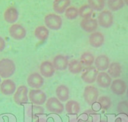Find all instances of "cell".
<instances>
[{"mask_svg":"<svg viewBox=\"0 0 128 122\" xmlns=\"http://www.w3.org/2000/svg\"><path fill=\"white\" fill-rule=\"evenodd\" d=\"M27 115L31 118H36L44 113V109L42 107L37 105H31L27 109Z\"/></svg>","mask_w":128,"mask_h":122,"instance_id":"25","label":"cell"},{"mask_svg":"<svg viewBox=\"0 0 128 122\" xmlns=\"http://www.w3.org/2000/svg\"><path fill=\"white\" fill-rule=\"evenodd\" d=\"M28 98L30 102L34 105H42L47 100V95L42 90L31 89L28 92Z\"/></svg>","mask_w":128,"mask_h":122,"instance_id":"4","label":"cell"},{"mask_svg":"<svg viewBox=\"0 0 128 122\" xmlns=\"http://www.w3.org/2000/svg\"><path fill=\"white\" fill-rule=\"evenodd\" d=\"M40 73L44 78H49L52 77L55 73L54 67L52 62L50 61H42L40 65Z\"/></svg>","mask_w":128,"mask_h":122,"instance_id":"14","label":"cell"},{"mask_svg":"<svg viewBox=\"0 0 128 122\" xmlns=\"http://www.w3.org/2000/svg\"><path fill=\"white\" fill-rule=\"evenodd\" d=\"M98 23L103 28H110L114 23V16L110 10H102L98 16Z\"/></svg>","mask_w":128,"mask_h":122,"instance_id":"3","label":"cell"},{"mask_svg":"<svg viewBox=\"0 0 128 122\" xmlns=\"http://www.w3.org/2000/svg\"><path fill=\"white\" fill-rule=\"evenodd\" d=\"M56 98L61 102H67L70 99V88L64 84H60L56 88Z\"/></svg>","mask_w":128,"mask_h":122,"instance_id":"20","label":"cell"},{"mask_svg":"<svg viewBox=\"0 0 128 122\" xmlns=\"http://www.w3.org/2000/svg\"><path fill=\"white\" fill-rule=\"evenodd\" d=\"M35 122H47L46 121V119L44 118V117H39Z\"/></svg>","mask_w":128,"mask_h":122,"instance_id":"37","label":"cell"},{"mask_svg":"<svg viewBox=\"0 0 128 122\" xmlns=\"http://www.w3.org/2000/svg\"><path fill=\"white\" fill-rule=\"evenodd\" d=\"M110 59L106 55L101 54L98 56L94 60V67L98 71L103 72L108 68L110 64Z\"/></svg>","mask_w":128,"mask_h":122,"instance_id":"18","label":"cell"},{"mask_svg":"<svg viewBox=\"0 0 128 122\" xmlns=\"http://www.w3.org/2000/svg\"><path fill=\"white\" fill-rule=\"evenodd\" d=\"M98 89L95 86L87 85L84 89L83 97L85 102L89 105H92L97 102L99 98Z\"/></svg>","mask_w":128,"mask_h":122,"instance_id":"5","label":"cell"},{"mask_svg":"<svg viewBox=\"0 0 128 122\" xmlns=\"http://www.w3.org/2000/svg\"><path fill=\"white\" fill-rule=\"evenodd\" d=\"M88 42L90 46L94 48H99L104 45L105 42V36L101 32L95 31L90 35Z\"/></svg>","mask_w":128,"mask_h":122,"instance_id":"13","label":"cell"},{"mask_svg":"<svg viewBox=\"0 0 128 122\" xmlns=\"http://www.w3.org/2000/svg\"><path fill=\"white\" fill-rule=\"evenodd\" d=\"M68 70L72 74H79L83 70V65L78 60L72 59L69 62Z\"/></svg>","mask_w":128,"mask_h":122,"instance_id":"26","label":"cell"},{"mask_svg":"<svg viewBox=\"0 0 128 122\" xmlns=\"http://www.w3.org/2000/svg\"><path fill=\"white\" fill-rule=\"evenodd\" d=\"M105 1H106V0H105ZM107 1H110V0H107Z\"/></svg>","mask_w":128,"mask_h":122,"instance_id":"42","label":"cell"},{"mask_svg":"<svg viewBox=\"0 0 128 122\" xmlns=\"http://www.w3.org/2000/svg\"><path fill=\"white\" fill-rule=\"evenodd\" d=\"M98 102L101 107V109L107 110L112 105V100L111 98L108 96L102 95L98 99Z\"/></svg>","mask_w":128,"mask_h":122,"instance_id":"32","label":"cell"},{"mask_svg":"<svg viewBox=\"0 0 128 122\" xmlns=\"http://www.w3.org/2000/svg\"><path fill=\"white\" fill-rule=\"evenodd\" d=\"M6 47V42L4 38L0 36V52H2Z\"/></svg>","mask_w":128,"mask_h":122,"instance_id":"35","label":"cell"},{"mask_svg":"<svg viewBox=\"0 0 128 122\" xmlns=\"http://www.w3.org/2000/svg\"><path fill=\"white\" fill-rule=\"evenodd\" d=\"M16 66L14 62L10 58H2L0 60V77L10 78L16 72Z\"/></svg>","mask_w":128,"mask_h":122,"instance_id":"1","label":"cell"},{"mask_svg":"<svg viewBox=\"0 0 128 122\" xmlns=\"http://www.w3.org/2000/svg\"><path fill=\"white\" fill-rule=\"evenodd\" d=\"M127 96H128V87L127 88Z\"/></svg>","mask_w":128,"mask_h":122,"instance_id":"40","label":"cell"},{"mask_svg":"<svg viewBox=\"0 0 128 122\" xmlns=\"http://www.w3.org/2000/svg\"><path fill=\"white\" fill-rule=\"evenodd\" d=\"M117 110L119 113L128 115V102L122 101L118 104Z\"/></svg>","mask_w":128,"mask_h":122,"instance_id":"34","label":"cell"},{"mask_svg":"<svg viewBox=\"0 0 128 122\" xmlns=\"http://www.w3.org/2000/svg\"><path fill=\"white\" fill-rule=\"evenodd\" d=\"M107 122L106 120H100V122Z\"/></svg>","mask_w":128,"mask_h":122,"instance_id":"39","label":"cell"},{"mask_svg":"<svg viewBox=\"0 0 128 122\" xmlns=\"http://www.w3.org/2000/svg\"><path fill=\"white\" fill-rule=\"evenodd\" d=\"M1 78L0 77V83H1Z\"/></svg>","mask_w":128,"mask_h":122,"instance_id":"41","label":"cell"},{"mask_svg":"<svg viewBox=\"0 0 128 122\" xmlns=\"http://www.w3.org/2000/svg\"><path fill=\"white\" fill-rule=\"evenodd\" d=\"M128 86L126 82L121 78H116L112 81L110 85L111 92L116 95H122L126 93Z\"/></svg>","mask_w":128,"mask_h":122,"instance_id":"11","label":"cell"},{"mask_svg":"<svg viewBox=\"0 0 128 122\" xmlns=\"http://www.w3.org/2000/svg\"><path fill=\"white\" fill-rule=\"evenodd\" d=\"M44 22L48 29L58 31L62 27L63 21L60 15L56 13H49L45 16Z\"/></svg>","mask_w":128,"mask_h":122,"instance_id":"2","label":"cell"},{"mask_svg":"<svg viewBox=\"0 0 128 122\" xmlns=\"http://www.w3.org/2000/svg\"><path fill=\"white\" fill-rule=\"evenodd\" d=\"M27 84L32 89H40L44 83V77L39 72H32L28 77Z\"/></svg>","mask_w":128,"mask_h":122,"instance_id":"10","label":"cell"},{"mask_svg":"<svg viewBox=\"0 0 128 122\" xmlns=\"http://www.w3.org/2000/svg\"><path fill=\"white\" fill-rule=\"evenodd\" d=\"M99 71L96 69L94 66L87 67L82 71L81 79L84 83L87 84H92L96 82Z\"/></svg>","mask_w":128,"mask_h":122,"instance_id":"9","label":"cell"},{"mask_svg":"<svg viewBox=\"0 0 128 122\" xmlns=\"http://www.w3.org/2000/svg\"><path fill=\"white\" fill-rule=\"evenodd\" d=\"M16 90V83L10 78H6L0 83V92L3 95H12L14 94Z\"/></svg>","mask_w":128,"mask_h":122,"instance_id":"12","label":"cell"},{"mask_svg":"<svg viewBox=\"0 0 128 122\" xmlns=\"http://www.w3.org/2000/svg\"><path fill=\"white\" fill-rule=\"evenodd\" d=\"M94 56L91 52H84L81 54L80 61L86 67H90V66H92V65L94 63Z\"/></svg>","mask_w":128,"mask_h":122,"instance_id":"28","label":"cell"},{"mask_svg":"<svg viewBox=\"0 0 128 122\" xmlns=\"http://www.w3.org/2000/svg\"><path fill=\"white\" fill-rule=\"evenodd\" d=\"M3 18L7 23L14 24L19 18V12L14 6H9L3 13Z\"/></svg>","mask_w":128,"mask_h":122,"instance_id":"17","label":"cell"},{"mask_svg":"<svg viewBox=\"0 0 128 122\" xmlns=\"http://www.w3.org/2000/svg\"><path fill=\"white\" fill-rule=\"evenodd\" d=\"M122 72V67L121 63L118 62L110 63L108 68V73L112 78H118Z\"/></svg>","mask_w":128,"mask_h":122,"instance_id":"22","label":"cell"},{"mask_svg":"<svg viewBox=\"0 0 128 122\" xmlns=\"http://www.w3.org/2000/svg\"><path fill=\"white\" fill-rule=\"evenodd\" d=\"M64 110L68 114H78L81 111V105L78 102L73 100H69L64 105Z\"/></svg>","mask_w":128,"mask_h":122,"instance_id":"23","label":"cell"},{"mask_svg":"<svg viewBox=\"0 0 128 122\" xmlns=\"http://www.w3.org/2000/svg\"><path fill=\"white\" fill-rule=\"evenodd\" d=\"M80 26L85 32L92 33L96 31L98 27V23L96 19L90 17L82 19L80 22Z\"/></svg>","mask_w":128,"mask_h":122,"instance_id":"16","label":"cell"},{"mask_svg":"<svg viewBox=\"0 0 128 122\" xmlns=\"http://www.w3.org/2000/svg\"><path fill=\"white\" fill-rule=\"evenodd\" d=\"M96 82L98 86L102 88H107L110 87L112 82V78L105 71L99 72L96 78Z\"/></svg>","mask_w":128,"mask_h":122,"instance_id":"19","label":"cell"},{"mask_svg":"<svg viewBox=\"0 0 128 122\" xmlns=\"http://www.w3.org/2000/svg\"><path fill=\"white\" fill-rule=\"evenodd\" d=\"M9 34L13 39L21 41L26 37L27 32L24 26L20 24L14 23L11 25L8 29Z\"/></svg>","mask_w":128,"mask_h":122,"instance_id":"7","label":"cell"},{"mask_svg":"<svg viewBox=\"0 0 128 122\" xmlns=\"http://www.w3.org/2000/svg\"><path fill=\"white\" fill-rule=\"evenodd\" d=\"M93 9L91 7V6L88 4H85L82 5L78 9L79 16L82 19L90 18L92 17L93 14Z\"/></svg>","mask_w":128,"mask_h":122,"instance_id":"29","label":"cell"},{"mask_svg":"<svg viewBox=\"0 0 128 122\" xmlns=\"http://www.w3.org/2000/svg\"><path fill=\"white\" fill-rule=\"evenodd\" d=\"M52 63L56 70L64 71L68 68L69 60L64 55L58 54L53 58Z\"/></svg>","mask_w":128,"mask_h":122,"instance_id":"15","label":"cell"},{"mask_svg":"<svg viewBox=\"0 0 128 122\" xmlns=\"http://www.w3.org/2000/svg\"><path fill=\"white\" fill-rule=\"evenodd\" d=\"M34 34L38 41H45L50 36V30L45 26H39L35 28Z\"/></svg>","mask_w":128,"mask_h":122,"instance_id":"24","label":"cell"},{"mask_svg":"<svg viewBox=\"0 0 128 122\" xmlns=\"http://www.w3.org/2000/svg\"><path fill=\"white\" fill-rule=\"evenodd\" d=\"M125 5L124 0H110L108 1V6L110 11H118L121 9Z\"/></svg>","mask_w":128,"mask_h":122,"instance_id":"30","label":"cell"},{"mask_svg":"<svg viewBox=\"0 0 128 122\" xmlns=\"http://www.w3.org/2000/svg\"><path fill=\"white\" fill-rule=\"evenodd\" d=\"M71 0H54L52 9L58 14L64 13L65 11L71 5Z\"/></svg>","mask_w":128,"mask_h":122,"instance_id":"21","label":"cell"},{"mask_svg":"<svg viewBox=\"0 0 128 122\" xmlns=\"http://www.w3.org/2000/svg\"><path fill=\"white\" fill-rule=\"evenodd\" d=\"M68 122H84L80 118L73 117V118H71V119L69 120Z\"/></svg>","mask_w":128,"mask_h":122,"instance_id":"36","label":"cell"},{"mask_svg":"<svg viewBox=\"0 0 128 122\" xmlns=\"http://www.w3.org/2000/svg\"><path fill=\"white\" fill-rule=\"evenodd\" d=\"M64 16L68 19L71 21L76 19L79 16L78 8L75 6H70L65 11Z\"/></svg>","mask_w":128,"mask_h":122,"instance_id":"33","label":"cell"},{"mask_svg":"<svg viewBox=\"0 0 128 122\" xmlns=\"http://www.w3.org/2000/svg\"><path fill=\"white\" fill-rule=\"evenodd\" d=\"M28 89L26 85L19 86L13 94V100L17 105H21L28 101Z\"/></svg>","mask_w":128,"mask_h":122,"instance_id":"8","label":"cell"},{"mask_svg":"<svg viewBox=\"0 0 128 122\" xmlns=\"http://www.w3.org/2000/svg\"><path fill=\"white\" fill-rule=\"evenodd\" d=\"M88 4L93 11H101L104 9L106 4L105 0H88Z\"/></svg>","mask_w":128,"mask_h":122,"instance_id":"31","label":"cell"},{"mask_svg":"<svg viewBox=\"0 0 128 122\" xmlns=\"http://www.w3.org/2000/svg\"><path fill=\"white\" fill-rule=\"evenodd\" d=\"M80 118L84 122H98L99 116L95 111L89 109L81 115Z\"/></svg>","mask_w":128,"mask_h":122,"instance_id":"27","label":"cell"},{"mask_svg":"<svg viewBox=\"0 0 128 122\" xmlns=\"http://www.w3.org/2000/svg\"><path fill=\"white\" fill-rule=\"evenodd\" d=\"M124 2L125 4H126L128 6V0H124Z\"/></svg>","mask_w":128,"mask_h":122,"instance_id":"38","label":"cell"},{"mask_svg":"<svg viewBox=\"0 0 128 122\" xmlns=\"http://www.w3.org/2000/svg\"><path fill=\"white\" fill-rule=\"evenodd\" d=\"M46 108L48 112L51 113L61 114L64 110V106L62 102L56 97H52L48 98L45 103Z\"/></svg>","mask_w":128,"mask_h":122,"instance_id":"6","label":"cell"}]
</instances>
